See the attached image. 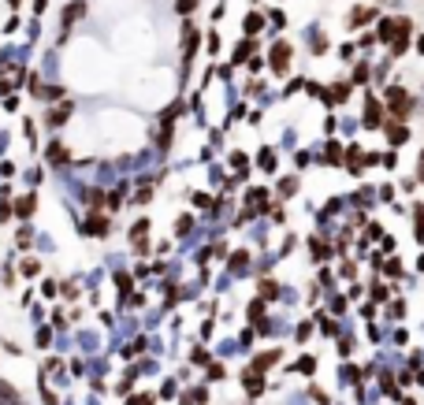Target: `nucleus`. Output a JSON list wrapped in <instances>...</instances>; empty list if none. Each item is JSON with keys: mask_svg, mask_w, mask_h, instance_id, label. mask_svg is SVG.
I'll return each instance as SVG.
<instances>
[{"mask_svg": "<svg viewBox=\"0 0 424 405\" xmlns=\"http://www.w3.org/2000/svg\"><path fill=\"white\" fill-rule=\"evenodd\" d=\"M41 394H45V405H56V394L49 391V387H45V391H41Z\"/></svg>", "mask_w": 424, "mask_h": 405, "instance_id": "obj_12", "label": "nucleus"}, {"mask_svg": "<svg viewBox=\"0 0 424 405\" xmlns=\"http://www.w3.org/2000/svg\"><path fill=\"white\" fill-rule=\"evenodd\" d=\"M11 4H19V0H11Z\"/></svg>", "mask_w": 424, "mask_h": 405, "instance_id": "obj_14", "label": "nucleus"}, {"mask_svg": "<svg viewBox=\"0 0 424 405\" xmlns=\"http://www.w3.org/2000/svg\"><path fill=\"white\" fill-rule=\"evenodd\" d=\"M287 56H290V45H275V49H272V67L283 71V67H287Z\"/></svg>", "mask_w": 424, "mask_h": 405, "instance_id": "obj_3", "label": "nucleus"}, {"mask_svg": "<svg viewBox=\"0 0 424 405\" xmlns=\"http://www.w3.org/2000/svg\"><path fill=\"white\" fill-rule=\"evenodd\" d=\"M41 294H45V298H56V283H52V279H45V286H41Z\"/></svg>", "mask_w": 424, "mask_h": 405, "instance_id": "obj_10", "label": "nucleus"}, {"mask_svg": "<svg viewBox=\"0 0 424 405\" xmlns=\"http://www.w3.org/2000/svg\"><path fill=\"white\" fill-rule=\"evenodd\" d=\"M257 30H261V15H249V19H246V34H257Z\"/></svg>", "mask_w": 424, "mask_h": 405, "instance_id": "obj_9", "label": "nucleus"}, {"mask_svg": "<svg viewBox=\"0 0 424 405\" xmlns=\"http://www.w3.org/2000/svg\"><path fill=\"white\" fill-rule=\"evenodd\" d=\"M82 235H93V238H104V235H108V220H104V216H89V220L82 223Z\"/></svg>", "mask_w": 424, "mask_h": 405, "instance_id": "obj_1", "label": "nucleus"}, {"mask_svg": "<svg viewBox=\"0 0 424 405\" xmlns=\"http://www.w3.org/2000/svg\"><path fill=\"white\" fill-rule=\"evenodd\" d=\"M194 4H197V0H179V11H190Z\"/></svg>", "mask_w": 424, "mask_h": 405, "instance_id": "obj_13", "label": "nucleus"}, {"mask_svg": "<svg viewBox=\"0 0 424 405\" xmlns=\"http://www.w3.org/2000/svg\"><path fill=\"white\" fill-rule=\"evenodd\" d=\"M34 208H38V197H34V194L19 197V205H15V212H19V216H34Z\"/></svg>", "mask_w": 424, "mask_h": 405, "instance_id": "obj_4", "label": "nucleus"}, {"mask_svg": "<svg viewBox=\"0 0 424 405\" xmlns=\"http://www.w3.org/2000/svg\"><path fill=\"white\" fill-rule=\"evenodd\" d=\"M145 235H149V220H138V223H134V230H131V238H134V245H138L141 238H145Z\"/></svg>", "mask_w": 424, "mask_h": 405, "instance_id": "obj_7", "label": "nucleus"}, {"mask_svg": "<svg viewBox=\"0 0 424 405\" xmlns=\"http://www.w3.org/2000/svg\"><path fill=\"white\" fill-rule=\"evenodd\" d=\"M19 272H23V275H38V272H41V264H38L34 257H26V260L19 264Z\"/></svg>", "mask_w": 424, "mask_h": 405, "instance_id": "obj_8", "label": "nucleus"}, {"mask_svg": "<svg viewBox=\"0 0 424 405\" xmlns=\"http://www.w3.org/2000/svg\"><path fill=\"white\" fill-rule=\"evenodd\" d=\"M246 391H249V394H261V391H264V383H261L257 372H246Z\"/></svg>", "mask_w": 424, "mask_h": 405, "instance_id": "obj_5", "label": "nucleus"}, {"mask_svg": "<svg viewBox=\"0 0 424 405\" xmlns=\"http://www.w3.org/2000/svg\"><path fill=\"white\" fill-rule=\"evenodd\" d=\"M49 160H52V164H64V160H67V149L60 145V142H52V145H49Z\"/></svg>", "mask_w": 424, "mask_h": 405, "instance_id": "obj_6", "label": "nucleus"}, {"mask_svg": "<svg viewBox=\"0 0 424 405\" xmlns=\"http://www.w3.org/2000/svg\"><path fill=\"white\" fill-rule=\"evenodd\" d=\"M71 119V108L64 104V108H52L49 115H45V123H49V127H64V123Z\"/></svg>", "mask_w": 424, "mask_h": 405, "instance_id": "obj_2", "label": "nucleus"}, {"mask_svg": "<svg viewBox=\"0 0 424 405\" xmlns=\"http://www.w3.org/2000/svg\"><path fill=\"white\" fill-rule=\"evenodd\" d=\"M261 294L264 298H275V283H261Z\"/></svg>", "mask_w": 424, "mask_h": 405, "instance_id": "obj_11", "label": "nucleus"}]
</instances>
